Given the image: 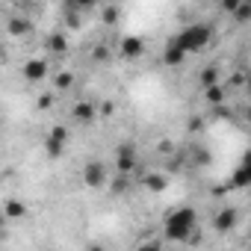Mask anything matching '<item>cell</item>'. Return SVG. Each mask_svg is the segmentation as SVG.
Wrapping results in <instances>:
<instances>
[{
	"mask_svg": "<svg viewBox=\"0 0 251 251\" xmlns=\"http://www.w3.org/2000/svg\"><path fill=\"white\" fill-rule=\"evenodd\" d=\"M236 6H239V0H222V9H225L227 15H230V12H233Z\"/></svg>",
	"mask_w": 251,
	"mask_h": 251,
	"instance_id": "obj_26",
	"label": "cell"
},
{
	"mask_svg": "<svg viewBox=\"0 0 251 251\" xmlns=\"http://www.w3.org/2000/svg\"><path fill=\"white\" fill-rule=\"evenodd\" d=\"M142 183H145V189H148V192H163V189L169 186V177H166V175L151 172V175H145V180H142Z\"/></svg>",
	"mask_w": 251,
	"mask_h": 251,
	"instance_id": "obj_15",
	"label": "cell"
},
{
	"mask_svg": "<svg viewBox=\"0 0 251 251\" xmlns=\"http://www.w3.org/2000/svg\"><path fill=\"white\" fill-rule=\"evenodd\" d=\"M100 18H103V24H115L118 21V6H106Z\"/></svg>",
	"mask_w": 251,
	"mask_h": 251,
	"instance_id": "obj_23",
	"label": "cell"
},
{
	"mask_svg": "<svg viewBox=\"0 0 251 251\" xmlns=\"http://www.w3.org/2000/svg\"><path fill=\"white\" fill-rule=\"evenodd\" d=\"M45 45H48V50H50L53 56H65V53H68V39H65V33H50V36L45 39Z\"/></svg>",
	"mask_w": 251,
	"mask_h": 251,
	"instance_id": "obj_14",
	"label": "cell"
},
{
	"mask_svg": "<svg viewBox=\"0 0 251 251\" xmlns=\"http://www.w3.org/2000/svg\"><path fill=\"white\" fill-rule=\"evenodd\" d=\"M118 53H121V59H127V62L142 59L145 56V39H139V36H124L121 45H118Z\"/></svg>",
	"mask_w": 251,
	"mask_h": 251,
	"instance_id": "obj_6",
	"label": "cell"
},
{
	"mask_svg": "<svg viewBox=\"0 0 251 251\" xmlns=\"http://www.w3.org/2000/svg\"><path fill=\"white\" fill-rule=\"evenodd\" d=\"M201 95H204V100H207L210 106H219V103H225V100H227V86L216 83V86H207V89H201Z\"/></svg>",
	"mask_w": 251,
	"mask_h": 251,
	"instance_id": "obj_13",
	"label": "cell"
},
{
	"mask_svg": "<svg viewBox=\"0 0 251 251\" xmlns=\"http://www.w3.org/2000/svg\"><path fill=\"white\" fill-rule=\"evenodd\" d=\"M172 39L186 50V56H192V53H201V50L210 48V42H213V27H210V24H189V27H183L180 33H175Z\"/></svg>",
	"mask_w": 251,
	"mask_h": 251,
	"instance_id": "obj_2",
	"label": "cell"
},
{
	"mask_svg": "<svg viewBox=\"0 0 251 251\" xmlns=\"http://www.w3.org/2000/svg\"><path fill=\"white\" fill-rule=\"evenodd\" d=\"M183 62H186V50H183L175 39H169L166 48H163V65H166V68H177V65H183Z\"/></svg>",
	"mask_w": 251,
	"mask_h": 251,
	"instance_id": "obj_10",
	"label": "cell"
},
{
	"mask_svg": "<svg viewBox=\"0 0 251 251\" xmlns=\"http://www.w3.org/2000/svg\"><path fill=\"white\" fill-rule=\"evenodd\" d=\"M106 183H109V189H112L115 195H121L124 189H127V186H130V175H115V177H109Z\"/></svg>",
	"mask_w": 251,
	"mask_h": 251,
	"instance_id": "obj_20",
	"label": "cell"
},
{
	"mask_svg": "<svg viewBox=\"0 0 251 251\" xmlns=\"http://www.w3.org/2000/svg\"><path fill=\"white\" fill-rule=\"evenodd\" d=\"M0 210H3L6 222H18V219L27 216V204H24L21 198H6L3 204H0Z\"/></svg>",
	"mask_w": 251,
	"mask_h": 251,
	"instance_id": "obj_11",
	"label": "cell"
},
{
	"mask_svg": "<svg viewBox=\"0 0 251 251\" xmlns=\"http://www.w3.org/2000/svg\"><path fill=\"white\" fill-rule=\"evenodd\" d=\"M248 180H251V169H248V163H242V166H236V169L230 172L227 189H245V186H248Z\"/></svg>",
	"mask_w": 251,
	"mask_h": 251,
	"instance_id": "obj_12",
	"label": "cell"
},
{
	"mask_svg": "<svg viewBox=\"0 0 251 251\" xmlns=\"http://www.w3.org/2000/svg\"><path fill=\"white\" fill-rule=\"evenodd\" d=\"M230 15H233L236 24H248V21H251V3H248V0H239V6H236Z\"/></svg>",
	"mask_w": 251,
	"mask_h": 251,
	"instance_id": "obj_19",
	"label": "cell"
},
{
	"mask_svg": "<svg viewBox=\"0 0 251 251\" xmlns=\"http://www.w3.org/2000/svg\"><path fill=\"white\" fill-rule=\"evenodd\" d=\"M80 180H83L86 189H103L106 180H109V169H106V163H100V160H89V163L83 166V172H80Z\"/></svg>",
	"mask_w": 251,
	"mask_h": 251,
	"instance_id": "obj_4",
	"label": "cell"
},
{
	"mask_svg": "<svg viewBox=\"0 0 251 251\" xmlns=\"http://www.w3.org/2000/svg\"><path fill=\"white\" fill-rule=\"evenodd\" d=\"M6 33H9L12 39H27V36L33 33V21H30L27 15H9V21H6Z\"/></svg>",
	"mask_w": 251,
	"mask_h": 251,
	"instance_id": "obj_9",
	"label": "cell"
},
{
	"mask_svg": "<svg viewBox=\"0 0 251 251\" xmlns=\"http://www.w3.org/2000/svg\"><path fill=\"white\" fill-rule=\"evenodd\" d=\"M71 118H74L77 124H92V121L98 118V103H95V100H77V103L71 106Z\"/></svg>",
	"mask_w": 251,
	"mask_h": 251,
	"instance_id": "obj_8",
	"label": "cell"
},
{
	"mask_svg": "<svg viewBox=\"0 0 251 251\" xmlns=\"http://www.w3.org/2000/svg\"><path fill=\"white\" fill-rule=\"evenodd\" d=\"M65 145L68 142H59V139H45V154H48V160H59L62 154H65Z\"/></svg>",
	"mask_w": 251,
	"mask_h": 251,
	"instance_id": "obj_18",
	"label": "cell"
},
{
	"mask_svg": "<svg viewBox=\"0 0 251 251\" xmlns=\"http://www.w3.org/2000/svg\"><path fill=\"white\" fill-rule=\"evenodd\" d=\"M48 136L50 139H59V142H68V130L62 127V124H53V127L48 130Z\"/></svg>",
	"mask_w": 251,
	"mask_h": 251,
	"instance_id": "obj_22",
	"label": "cell"
},
{
	"mask_svg": "<svg viewBox=\"0 0 251 251\" xmlns=\"http://www.w3.org/2000/svg\"><path fill=\"white\" fill-rule=\"evenodd\" d=\"M163 233L169 242H189L198 233V213L192 207H175L166 222H163Z\"/></svg>",
	"mask_w": 251,
	"mask_h": 251,
	"instance_id": "obj_1",
	"label": "cell"
},
{
	"mask_svg": "<svg viewBox=\"0 0 251 251\" xmlns=\"http://www.w3.org/2000/svg\"><path fill=\"white\" fill-rule=\"evenodd\" d=\"M74 74L71 71H59V74H53V89L56 92H68V89H74Z\"/></svg>",
	"mask_w": 251,
	"mask_h": 251,
	"instance_id": "obj_17",
	"label": "cell"
},
{
	"mask_svg": "<svg viewBox=\"0 0 251 251\" xmlns=\"http://www.w3.org/2000/svg\"><path fill=\"white\" fill-rule=\"evenodd\" d=\"M112 163H115V172L118 175H133L136 166H139V151L133 142H121L115 151H112Z\"/></svg>",
	"mask_w": 251,
	"mask_h": 251,
	"instance_id": "obj_3",
	"label": "cell"
},
{
	"mask_svg": "<svg viewBox=\"0 0 251 251\" xmlns=\"http://www.w3.org/2000/svg\"><path fill=\"white\" fill-rule=\"evenodd\" d=\"M50 103H53V98H50V95H42V98H39V106H42V109H48Z\"/></svg>",
	"mask_w": 251,
	"mask_h": 251,
	"instance_id": "obj_27",
	"label": "cell"
},
{
	"mask_svg": "<svg viewBox=\"0 0 251 251\" xmlns=\"http://www.w3.org/2000/svg\"><path fill=\"white\" fill-rule=\"evenodd\" d=\"M216 83H219V68H216V65L201 68V74H198V86L207 89V86H216Z\"/></svg>",
	"mask_w": 251,
	"mask_h": 251,
	"instance_id": "obj_16",
	"label": "cell"
},
{
	"mask_svg": "<svg viewBox=\"0 0 251 251\" xmlns=\"http://www.w3.org/2000/svg\"><path fill=\"white\" fill-rule=\"evenodd\" d=\"M92 56H95V62H103V59L109 56V50H106V48H95V53H92Z\"/></svg>",
	"mask_w": 251,
	"mask_h": 251,
	"instance_id": "obj_25",
	"label": "cell"
},
{
	"mask_svg": "<svg viewBox=\"0 0 251 251\" xmlns=\"http://www.w3.org/2000/svg\"><path fill=\"white\" fill-rule=\"evenodd\" d=\"M98 0H65V6L74 9V12H92Z\"/></svg>",
	"mask_w": 251,
	"mask_h": 251,
	"instance_id": "obj_21",
	"label": "cell"
},
{
	"mask_svg": "<svg viewBox=\"0 0 251 251\" xmlns=\"http://www.w3.org/2000/svg\"><path fill=\"white\" fill-rule=\"evenodd\" d=\"M48 74H50V62L42 59V56H33V59H27V62L21 65V77H24L27 83H33V86L45 83Z\"/></svg>",
	"mask_w": 251,
	"mask_h": 251,
	"instance_id": "obj_5",
	"label": "cell"
},
{
	"mask_svg": "<svg viewBox=\"0 0 251 251\" xmlns=\"http://www.w3.org/2000/svg\"><path fill=\"white\" fill-rule=\"evenodd\" d=\"M115 112V100H103L98 103V115H112Z\"/></svg>",
	"mask_w": 251,
	"mask_h": 251,
	"instance_id": "obj_24",
	"label": "cell"
},
{
	"mask_svg": "<svg viewBox=\"0 0 251 251\" xmlns=\"http://www.w3.org/2000/svg\"><path fill=\"white\" fill-rule=\"evenodd\" d=\"M236 225H239V210L230 207V204H225V207L213 216V227H216L219 233H230Z\"/></svg>",
	"mask_w": 251,
	"mask_h": 251,
	"instance_id": "obj_7",
	"label": "cell"
},
{
	"mask_svg": "<svg viewBox=\"0 0 251 251\" xmlns=\"http://www.w3.org/2000/svg\"><path fill=\"white\" fill-rule=\"evenodd\" d=\"M6 227V216H3V210H0V230Z\"/></svg>",
	"mask_w": 251,
	"mask_h": 251,
	"instance_id": "obj_28",
	"label": "cell"
},
{
	"mask_svg": "<svg viewBox=\"0 0 251 251\" xmlns=\"http://www.w3.org/2000/svg\"><path fill=\"white\" fill-rule=\"evenodd\" d=\"M3 3H9V6H15V3H21V0H3Z\"/></svg>",
	"mask_w": 251,
	"mask_h": 251,
	"instance_id": "obj_29",
	"label": "cell"
}]
</instances>
